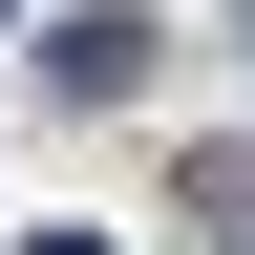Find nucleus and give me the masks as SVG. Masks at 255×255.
<instances>
[{
    "label": "nucleus",
    "mask_w": 255,
    "mask_h": 255,
    "mask_svg": "<svg viewBox=\"0 0 255 255\" xmlns=\"http://www.w3.org/2000/svg\"><path fill=\"white\" fill-rule=\"evenodd\" d=\"M43 85L64 107H128V85H149V0H85V21L43 43Z\"/></svg>",
    "instance_id": "f257e3e1"
},
{
    "label": "nucleus",
    "mask_w": 255,
    "mask_h": 255,
    "mask_svg": "<svg viewBox=\"0 0 255 255\" xmlns=\"http://www.w3.org/2000/svg\"><path fill=\"white\" fill-rule=\"evenodd\" d=\"M191 234H234V255H255V149H213V170H191Z\"/></svg>",
    "instance_id": "f03ea898"
},
{
    "label": "nucleus",
    "mask_w": 255,
    "mask_h": 255,
    "mask_svg": "<svg viewBox=\"0 0 255 255\" xmlns=\"http://www.w3.org/2000/svg\"><path fill=\"white\" fill-rule=\"evenodd\" d=\"M21 255H107V234H21Z\"/></svg>",
    "instance_id": "7ed1b4c3"
},
{
    "label": "nucleus",
    "mask_w": 255,
    "mask_h": 255,
    "mask_svg": "<svg viewBox=\"0 0 255 255\" xmlns=\"http://www.w3.org/2000/svg\"><path fill=\"white\" fill-rule=\"evenodd\" d=\"M0 21H21V0H0Z\"/></svg>",
    "instance_id": "20e7f679"
}]
</instances>
